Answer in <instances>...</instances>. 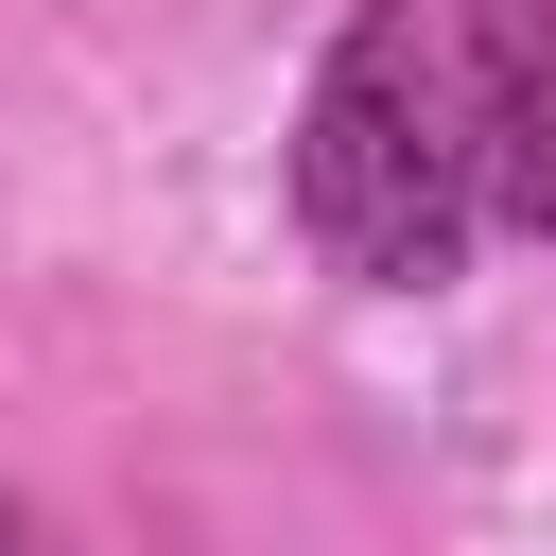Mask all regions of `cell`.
Instances as JSON below:
<instances>
[{"instance_id": "obj_1", "label": "cell", "mask_w": 556, "mask_h": 556, "mask_svg": "<svg viewBox=\"0 0 556 556\" xmlns=\"http://www.w3.org/2000/svg\"><path fill=\"white\" fill-rule=\"evenodd\" d=\"M295 226L330 278L365 295H434L486 226L469 191V70L434 52L417 0H348V35L313 52V104H295Z\"/></svg>"}, {"instance_id": "obj_3", "label": "cell", "mask_w": 556, "mask_h": 556, "mask_svg": "<svg viewBox=\"0 0 556 556\" xmlns=\"http://www.w3.org/2000/svg\"><path fill=\"white\" fill-rule=\"evenodd\" d=\"M0 556H52V521H35V504H17V486H0Z\"/></svg>"}, {"instance_id": "obj_2", "label": "cell", "mask_w": 556, "mask_h": 556, "mask_svg": "<svg viewBox=\"0 0 556 556\" xmlns=\"http://www.w3.org/2000/svg\"><path fill=\"white\" fill-rule=\"evenodd\" d=\"M469 191L556 243V0H469Z\"/></svg>"}]
</instances>
